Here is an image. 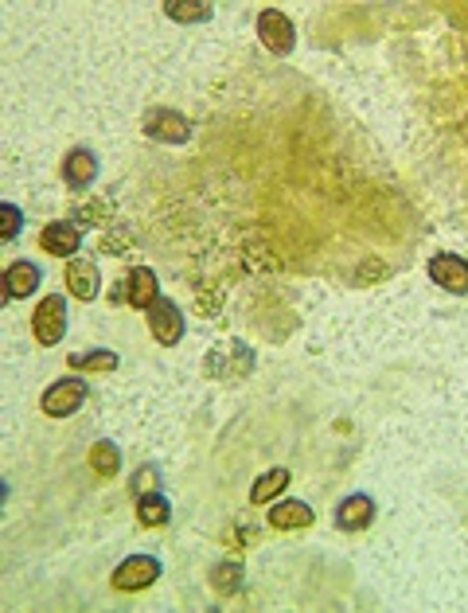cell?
I'll return each mask as SVG.
<instances>
[{
  "label": "cell",
  "mask_w": 468,
  "mask_h": 613,
  "mask_svg": "<svg viewBox=\"0 0 468 613\" xmlns=\"http://www.w3.org/2000/svg\"><path fill=\"white\" fill-rule=\"evenodd\" d=\"M32 336L39 348H55L67 336V301L63 293H47L32 313Z\"/></svg>",
  "instance_id": "6da1fadb"
},
{
  "label": "cell",
  "mask_w": 468,
  "mask_h": 613,
  "mask_svg": "<svg viewBox=\"0 0 468 613\" xmlns=\"http://www.w3.org/2000/svg\"><path fill=\"white\" fill-rule=\"evenodd\" d=\"M86 399H90L86 379H82V375H67V379H59V383H51V387L43 391L39 407H43L47 418H71V414L82 410Z\"/></svg>",
  "instance_id": "7a4b0ae2"
},
{
  "label": "cell",
  "mask_w": 468,
  "mask_h": 613,
  "mask_svg": "<svg viewBox=\"0 0 468 613\" xmlns=\"http://www.w3.org/2000/svg\"><path fill=\"white\" fill-rule=\"evenodd\" d=\"M160 574H164L160 559H153V555H129L125 563H117L114 567L110 586H114L117 594H141V590L153 586Z\"/></svg>",
  "instance_id": "3957f363"
},
{
  "label": "cell",
  "mask_w": 468,
  "mask_h": 613,
  "mask_svg": "<svg viewBox=\"0 0 468 613\" xmlns=\"http://www.w3.org/2000/svg\"><path fill=\"white\" fill-rule=\"evenodd\" d=\"M258 40L262 47L277 55V59H285V55H293V47H297V28H293V20L281 12V8H262L258 12Z\"/></svg>",
  "instance_id": "277c9868"
},
{
  "label": "cell",
  "mask_w": 468,
  "mask_h": 613,
  "mask_svg": "<svg viewBox=\"0 0 468 613\" xmlns=\"http://www.w3.org/2000/svg\"><path fill=\"white\" fill-rule=\"evenodd\" d=\"M141 129H145V137H153L160 145H184V141L192 137V122H188L180 110H168V106L149 110L145 122H141Z\"/></svg>",
  "instance_id": "5b68a950"
},
{
  "label": "cell",
  "mask_w": 468,
  "mask_h": 613,
  "mask_svg": "<svg viewBox=\"0 0 468 613\" xmlns=\"http://www.w3.org/2000/svg\"><path fill=\"white\" fill-rule=\"evenodd\" d=\"M149 332H153V340L160 348H176L184 340V313H180V305L168 301V297H156L153 309H149Z\"/></svg>",
  "instance_id": "8992f818"
},
{
  "label": "cell",
  "mask_w": 468,
  "mask_h": 613,
  "mask_svg": "<svg viewBox=\"0 0 468 613\" xmlns=\"http://www.w3.org/2000/svg\"><path fill=\"white\" fill-rule=\"evenodd\" d=\"M429 278H433V286L461 297V293H468V262L461 254H433L429 258Z\"/></svg>",
  "instance_id": "52a82bcc"
},
{
  "label": "cell",
  "mask_w": 468,
  "mask_h": 613,
  "mask_svg": "<svg viewBox=\"0 0 468 613\" xmlns=\"http://www.w3.org/2000/svg\"><path fill=\"white\" fill-rule=\"evenodd\" d=\"M39 246H43L47 254L71 262L75 250L82 246V231H78V223H71V219H55V223H47V227L39 231Z\"/></svg>",
  "instance_id": "ba28073f"
},
{
  "label": "cell",
  "mask_w": 468,
  "mask_h": 613,
  "mask_svg": "<svg viewBox=\"0 0 468 613\" xmlns=\"http://www.w3.org/2000/svg\"><path fill=\"white\" fill-rule=\"evenodd\" d=\"M375 524V500L367 492H351L344 496V504L336 508V528L340 532H367Z\"/></svg>",
  "instance_id": "9c48e42d"
},
{
  "label": "cell",
  "mask_w": 468,
  "mask_h": 613,
  "mask_svg": "<svg viewBox=\"0 0 468 613\" xmlns=\"http://www.w3.org/2000/svg\"><path fill=\"white\" fill-rule=\"evenodd\" d=\"M63 278H67L71 297H78V301H94L102 293V274H98L94 258H71L67 270H63Z\"/></svg>",
  "instance_id": "30bf717a"
},
{
  "label": "cell",
  "mask_w": 468,
  "mask_h": 613,
  "mask_svg": "<svg viewBox=\"0 0 468 613\" xmlns=\"http://www.w3.org/2000/svg\"><path fill=\"white\" fill-rule=\"evenodd\" d=\"M43 282V270H39L36 262H28V258H20V262H12L8 270H4V297L8 301H24V297H32Z\"/></svg>",
  "instance_id": "8fae6325"
},
{
  "label": "cell",
  "mask_w": 468,
  "mask_h": 613,
  "mask_svg": "<svg viewBox=\"0 0 468 613\" xmlns=\"http://www.w3.org/2000/svg\"><path fill=\"white\" fill-rule=\"evenodd\" d=\"M312 524H316V512L305 500H281L270 508V528L277 532H305Z\"/></svg>",
  "instance_id": "7c38bea8"
},
{
  "label": "cell",
  "mask_w": 468,
  "mask_h": 613,
  "mask_svg": "<svg viewBox=\"0 0 468 613\" xmlns=\"http://www.w3.org/2000/svg\"><path fill=\"white\" fill-rule=\"evenodd\" d=\"M160 297V286H156V274L149 266H133L129 274H125V301L133 305V309H153V301Z\"/></svg>",
  "instance_id": "4fadbf2b"
},
{
  "label": "cell",
  "mask_w": 468,
  "mask_h": 613,
  "mask_svg": "<svg viewBox=\"0 0 468 613\" xmlns=\"http://www.w3.org/2000/svg\"><path fill=\"white\" fill-rule=\"evenodd\" d=\"M63 180L82 192V188H90L94 180H98V157L90 153V149H75V153H67L63 157Z\"/></svg>",
  "instance_id": "5bb4252c"
},
{
  "label": "cell",
  "mask_w": 468,
  "mask_h": 613,
  "mask_svg": "<svg viewBox=\"0 0 468 613\" xmlns=\"http://www.w3.org/2000/svg\"><path fill=\"white\" fill-rule=\"evenodd\" d=\"M289 481H293V473L285 469V465H277L270 473H262L254 485H250V504H273L281 492L289 489Z\"/></svg>",
  "instance_id": "9a60e30c"
},
{
  "label": "cell",
  "mask_w": 468,
  "mask_h": 613,
  "mask_svg": "<svg viewBox=\"0 0 468 613\" xmlns=\"http://www.w3.org/2000/svg\"><path fill=\"white\" fill-rule=\"evenodd\" d=\"M207 578H211L215 594L231 598V594H238V590L246 586V567H242V559H223V563H215V567H211Z\"/></svg>",
  "instance_id": "2e32d148"
},
{
  "label": "cell",
  "mask_w": 468,
  "mask_h": 613,
  "mask_svg": "<svg viewBox=\"0 0 468 613\" xmlns=\"http://www.w3.org/2000/svg\"><path fill=\"white\" fill-rule=\"evenodd\" d=\"M172 520V504L164 492H149V496H137V524L141 528H164Z\"/></svg>",
  "instance_id": "e0dca14e"
},
{
  "label": "cell",
  "mask_w": 468,
  "mask_h": 613,
  "mask_svg": "<svg viewBox=\"0 0 468 613\" xmlns=\"http://www.w3.org/2000/svg\"><path fill=\"white\" fill-rule=\"evenodd\" d=\"M86 461H90V469L98 477H117L121 473V450H117V442H110V438H98L90 446V453H86Z\"/></svg>",
  "instance_id": "ac0fdd59"
},
{
  "label": "cell",
  "mask_w": 468,
  "mask_h": 613,
  "mask_svg": "<svg viewBox=\"0 0 468 613\" xmlns=\"http://www.w3.org/2000/svg\"><path fill=\"white\" fill-rule=\"evenodd\" d=\"M164 12H168V20H176V24H207V20L215 16V8H211V4H199V0H168Z\"/></svg>",
  "instance_id": "d6986e66"
},
{
  "label": "cell",
  "mask_w": 468,
  "mask_h": 613,
  "mask_svg": "<svg viewBox=\"0 0 468 613\" xmlns=\"http://www.w3.org/2000/svg\"><path fill=\"white\" fill-rule=\"evenodd\" d=\"M71 371H94V375H110L117 371V356L98 348V352H75L71 356Z\"/></svg>",
  "instance_id": "ffe728a7"
},
{
  "label": "cell",
  "mask_w": 468,
  "mask_h": 613,
  "mask_svg": "<svg viewBox=\"0 0 468 613\" xmlns=\"http://www.w3.org/2000/svg\"><path fill=\"white\" fill-rule=\"evenodd\" d=\"M20 227H24V211L16 204H0V239L12 243L20 235Z\"/></svg>",
  "instance_id": "44dd1931"
},
{
  "label": "cell",
  "mask_w": 468,
  "mask_h": 613,
  "mask_svg": "<svg viewBox=\"0 0 468 613\" xmlns=\"http://www.w3.org/2000/svg\"><path fill=\"white\" fill-rule=\"evenodd\" d=\"M129 485H133V496H149V492H160L164 481H160L156 465H141V469L133 473V481H129Z\"/></svg>",
  "instance_id": "7402d4cb"
},
{
  "label": "cell",
  "mask_w": 468,
  "mask_h": 613,
  "mask_svg": "<svg viewBox=\"0 0 468 613\" xmlns=\"http://www.w3.org/2000/svg\"><path fill=\"white\" fill-rule=\"evenodd\" d=\"M390 266L387 262H367V266H359V274H355V286H367V282H387Z\"/></svg>",
  "instance_id": "603a6c76"
},
{
  "label": "cell",
  "mask_w": 468,
  "mask_h": 613,
  "mask_svg": "<svg viewBox=\"0 0 468 613\" xmlns=\"http://www.w3.org/2000/svg\"><path fill=\"white\" fill-rule=\"evenodd\" d=\"M106 211H110V204H102V200H94V204H82V207H78L82 223H102V219H106Z\"/></svg>",
  "instance_id": "cb8c5ba5"
},
{
  "label": "cell",
  "mask_w": 468,
  "mask_h": 613,
  "mask_svg": "<svg viewBox=\"0 0 468 613\" xmlns=\"http://www.w3.org/2000/svg\"><path fill=\"white\" fill-rule=\"evenodd\" d=\"M129 243H133V239H129V235H121V231H117V235H106V239H102V246H106L110 254H121V250H129Z\"/></svg>",
  "instance_id": "d4e9b609"
}]
</instances>
